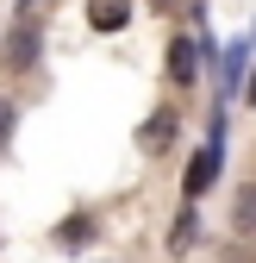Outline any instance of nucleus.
<instances>
[{"label": "nucleus", "instance_id": "f257e3e1", "mask_svg": "<svg viewBox=\"0 0 256 263\" xmlns=\"http://www.w3.org/2000/svg\"><path fill=\"white\" fill-rule=\"evenodd\" d=\"M88 19L100 25V31H119L125 19H132V7H125V0H94V7H88Z\"/></svg>", "mask_w": 256, "mask_h": 263}, {"label": "nucleus", "instance_id": "39448f33", "mask_svg": "<svg viewBox=\"0 0 256 263\" xmlns=\"http://www.w3.org/2000/svg\"><path fill=\"white\" fill-rule=\"evenodd\" d=\"M169 69H175V82H194V44H187V38L169 50Z\"/></svg>", "mask_w": 256, "mask_h": 263}, {"label": "nucleus", "instance_id": "7ed1b4c3", "mask_svg": "<svg viewBox=\"0 0 256 263\" xmlns=\"http://www.w3.org/2000/svg\"><path fill=\"white\" fill-rule=\"evenodd\" d=\"M212 170H219V144H206L194 163H187V194H200V188L212 182Z\"/></svg>", "mask_w": 256, "mask_h": 263}, {"label": "nucleus", "instance_id": "6e6552de", "mask_svg": "<svg viewBox=\"0 0 256 263\" xmlns=\"http://www.w3.org/2000/svg\"><path fill=\"white\" fill-rule=\"evenodd\" d=\"M7 132H13V101L0 94V138H7Z\"/></svg>", "mask_w": 256, "mask_h": 263}, {"label": "nucleus", "instance_id": "423d86ee", "mask_svg": "<svg viewBox=\"0 0 256 263\" xmlns=\"http://www.w3.org/2000/svg\"><path fill=\"white\" fill-rule=\"evenodd\" d=\"M169 138H175V113H156L144 125V144H169Z\"/></svg>", "mask_w": 256, "mask_h": 263}, {"label": "nucleus", "instance_id": "f03ea898", "mask_svg": "<svg viewBox=\"0 0 256 263\" xmlns=\"http://www.w3.org/2000/svg\"><path fill=\"white\" fill-rule=\"evenodd\" d=\"M31 57H38V31H31V25H19L13 38H7V63H13V69H25Z\"/></svg>", "mask_w": 256, "mask_h": 263}, {"label": "nucleus", "instance_id": "0eeeda50", "mask_svg": "<svg viewBox=\"0 0 256 263\" xmlns=\"http://www.w3.org/2000/svg\"><path fill=\"white\" fill-rule=\"evenodd\" d=\"M88 238H94L88 219H69V226H62V245H88Z\"/></svg>", "mask_w": 256, "mask_h": 263}, {"label": "nucleus", "instance_id": "20e7f679", "mask_svg": "<svg viewBox=\"0 0 256 263\" xmlns=\"http://www.w3.org/2000/svg\"><path fill=\"white\" fill-rule=\"evenodd\" d=\"M231 226L244 238H256V188H238V207H231Z\"/></svg>", "mask_w": 256, "mask_h": 263}]
</instances>
